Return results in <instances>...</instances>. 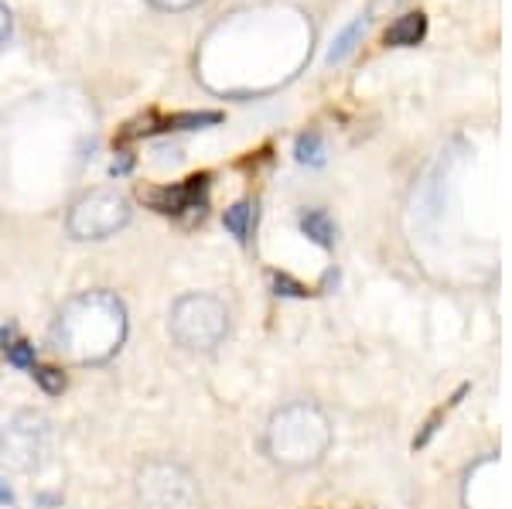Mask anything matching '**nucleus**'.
Masks as SVG:
<instances>
[{"label":"nucleus","mask_w":512,"mask_h":509,"mask_svg":"<svg viewBox=\"0 0 512 509\" xmlns=\"http://www.w3.org/2000/svg\"><path fill=\"white\" fill-rule=\"evenodd\" d=\"M35 369V380L41 383V390L45 393H62L65 390V376L59 373V369L52 366H31Z\"/></svg>","instance_id":"ddd939ff"},{"label":"nucleus","mask_w":512,"mask_h":509,"mask_svg":"<svg viewBox=\"0 0 512 509\" xmlns=\"http://www.w3.org/2000/svg\"><path fill=\"white\" fill-rule=\"evenodd\" d=\"M4 356L11 359L14 366H21V369L35 366V346H28V342H11V349H7Z\"/></svg>","instance_id":"4468645a"},{"label":"nucleus","mask_w":512,"mask_h":509,"mask_svg":"<svg viewBox=\"0 0 512 509\" xmlns=\"http://www.w3.org/2000/svg\"><path fill=\"white\" fill-rule=\"evenodd\" d=\"M127 223H130V202L120 192H110V188H96V192L82 195L69 209L72 240H106V236L120 233Z\"/></svg>","instance_id":"423d86ee"},{"label":"nucleus","mask_w":512,"mask_h":509,"mask_svg":"<svg viewBox=\"0 0 512 509\" xmlns=\"http://www.w3.org/2000/svg\"><path fill=\"white\" fill-rule=\"evenodd\" d=\"M328 445H332V424L325 410L308 400L280 407L263 431V451L280 469H311L325 458Z\"/></svg>","instance_id":"f03ea898"},{"label":"nucleus","mask_w":512,"mask_h":509,"mask_svg":"<svg viewBox=\"0 0 512 509\" xmlns=\"http://www.w3.org/2000/svg\"><path fill=\"white\" fill-rule=\"evenodd\" d=\"M294 154H297V161L301 164H321L325 161V144H321V134H301L297 137V147H294Z\"/></svg>","instance_id":"f8f14e48"},{"label":"nucleus","mask_w":512,"mask_h":509,"mask_svg":"<svg viewBox=\"0 0 512 509\" xmlns=\"http://www.w3.org/2000/svg\"><path fill=\"white\" fill-rule=\"evenodd\" d=\"M274 287H277V294H287V298H304V294H308L301 284H294L287 274H277L274 277Z\"/></svg>","instance_id":"2eb2a0df"},{"label":"nucleus","mask_w":512,"mask_h":509,"mask_svg":"<svg viewBox=\"0 0 512 509\" xmlns=\"http://www.w3.org/2000/svg\"><path fill=\"white\" fill-rule=\"evenodd\" d=\"M427 35V18L420 11H410L403 18H396L386 31V45H396V48H410V45H420Z\"/></svg>","instance_id":"6e6552de"},{"label":"nucleus","mask_w":512,"mask_h":509,"mask_svg":"<svg viewBox=\"0 0 512 509\" xmlns=\"http://www.w3.org/2000/svg\"><path fill=\"white\" fill-rule=\"evenodd\" d=\"M205 199H209V178L195 175L185 185L175 188H158V192H147V202L154 205L164 216H181V212H192V216H205Z\"/></svg>","instance_id":"0eeeda50"},{"label":"nucleus","mask_w":512,"mask_h":509,"mask_svg":"<svg viewBox=\"0 0 512 509\" xmlns=\"http://www.w3.org/2000/svg\"><path fill=\"white\" fill-rule=\"evenodd\" d=\"M301 233L308 236L311 243H318L321 250H332V246H335V223H332V216H328V212H321V209L304 212V216H301Z\"/></svg>","instance_id":"1a4fd4ad"},{"label":"nucleus","mask_w":512,"mask_h":509,"mask_svg":"<svg viewBox=\"0 0 512 509\" xmlns=\"http://www.w3.org/2000/svg\"><path fill=\"white\" fill-rule=\"evenodd\" d=\"M7 38H11V11H7V4L0 0V48L7 45Z\"/></svg>","instance_id":"f3484780"},{"label":"nucleus","mask_w":512,"mask_h":509,"mask_svg":"<svg viewBox=\"0 0 512 509\" xmlns=\"http://www.w3.org/2000/svg\"><path fill=\"white\" fill-rule=\"evenodd\" d=\"M171 335L188 352H212L229 332V308L216 294H185L171 308Z\"/></svg>","instance_id":"39448f33"},{"label":"nucleus","mask_w":512,"mask_h":509,"mask_svg":"<svg viewBox=\"0 0 512 509\" xmlns=\"http://www.w3.org/2000/svg\"><path fill=\"white\" fill-rule=\"evenodd\" d=\"M253 209H256L253 202H236L233 209H226V219H222V223H226V229H229V233L236 236L239 243H246V240H250V226H253Z\"/></svg>","instance_id":"9b49d317"},{"label":"nucleus","mask_w":512,"mask_h":509,"mask_svg":"<svg viewBox=\"0 0 512 509\" xmlns=\"http://www.w3.org/2000/svg\"><path fill=\"white\" fill-rule=\"evenodd\" d=\"M127 342V308L113 291L69 298L52 325V346L72 366H103Z\"/></svg>","instance_id":"f257e3e1"},{"label":"nucleus","mask_w":512,"mask_h":509,"mask_svg":"<svg viewBox=\"0 0 512 509\" xmlns=\"http://www.w3.org/2000/svg\"><path fill=\"white\" fill-rule=\"evenodd\" d=\"M137 509H202V486L185 465L158 458L147 462L134 479Z\"/></svg>","instance_id":"20e7f679"},{"label":"nucleus","mask_w":512,"mask_h":509,"mask_svg":"<svg viewBox=\"0 0 512 509\" xmlns=\"http://www.w3.org/2000/svg\"><path fill=\"white\" fill-rule=\"evenodd\" d=\"M11 339H14V328H0V352H7L11 349Z\"/></svg>","instance_id":"a211bd4d"},{"label":"nucleus","mask_w":512,"mask_h":509,"mask_svg":"<svg viewBox=\"0 0 512 509\" xmlns=\"http://www.w3.org/2000/svg\"><path fill=\"white\" fill-rule=\"evenodd\" d=\"M366 24H369L366 18H355V21L349 24V28H345L342 35L335 38V45L328 48L325 62H328V65H338V62H345V59H349V55H352V48H355V41H359V38H362V31H366Z\"/></svg>","instance_id":"9d476101"},{"label":"nucleus","mask_w":512,"mask_h":509,"mask_svg":"<svg viewBox=\"0 0 512 509\" xmlns=\"http://www.w3.org/2000/svg\"><path fill=\"white\" fill-rule=\"evenodd\" d=\"M158 11H188V7H195V4H202V0H151Z\"/></svg>","instance_id":"dca6fc26"},{"label":"nucleus","mask_w":512,"mask_h":509,"mask_svg":"<svg viewBox=\"0 0 512 509\" xmlns=\"http://www.w3.org/2000/svg\"><path fill=\"white\" fill-rule=\"evenodd\" d=\"M52 445V421L38 410H21L0 428V469L21 475L45 469V462L52 458Z\"/></svg>","instance_id":"7ed1b4c3"}]
</instances>
